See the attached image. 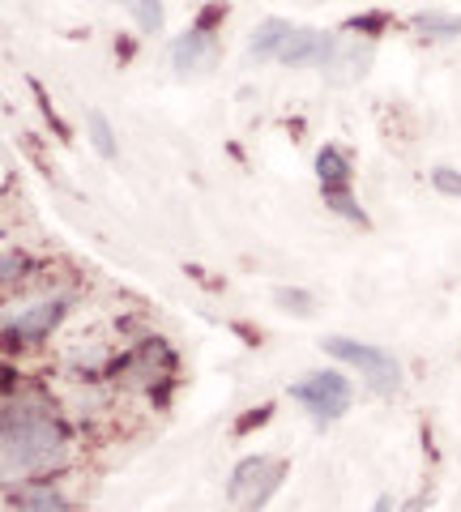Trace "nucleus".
Masks as SVG:
<instances>
[{
    "mask_svg": "<svg viewBox=\"0 0 461 512\" xmlns=\"http://www.w3.org/2000/svg\"><path fill=\"white\" fill-rule=\"evenodd\" d=\"M90 141H94V150H99L103 158H116V133H111L103 111H90Z\"/></svg>",
    "mask_w": 461,
    "mask_h": 512,
    "instance_id": "15",
    "label": "nucleus"
},
{
    "mask_svg": "<svg viewBox=\"0 0 461 512\" xmlns=\"http://www.w3.org/2000/svg\"><path fill=\"white\" fill-rule=\"evenodd\" d=\"M163 367H171V355H167V350L158 346V342H146V346H141L137 355L129 359V372H133V380H141V384L154 380L158 372H163Z\"/></svg>",
    "mask_w": 461,
    "mask_h": 512,
    "instance_id": "11",
    "label": "nucleus"
},
{
    "mask_svg": "<svg viewBox=\"0 0 461 512\" xmlns=\"http://www.w3.org/2000/svg\"><path fill=\"white\" fill-rule=\"evenodd\" d=\"M65 457V436L43 406L30 410L9 402L5 410V478L18 483L22 474H43Z\"/></svg>",
    "mask_w": 461,
    "mask_h": 512,
    "instance_id": "1",
    "label": "nucleus"
},
{
    "mask_svg": "<svg viewBox=\"0 0 461 512\" xmlns=\"http://www.w3.org/2000/svg\"><path fill=\"white\" fill-rule=\"evenodd\" d=\"M171 56H176V69H184V73L205 69V64L214 60V39L205 35V30H188L184 39H176V47H171Z\"/></svg>",
    "mask_w": 461,
    "mask_h": 512,
    "instance_id": "9",
    "label": "nucleus"
},
{
    "mask_svg": "<svg viewBox=\"0 0 461 512\" xmlns=\"http://www.w3.org/2000/svg\"><path fill=\"white\" fill-rule=\"evenodd\" d=\"M291 397L304 402L316 419H338V414H346V406H351V384L338 372H316L308 380L291 384Z\"/></svg>",
    "mask_w": 461,
    "mask_h": 512,
    "instance_id": "4",
    "label": "nucleus"
},
{
    "mask_svg": "<svg viewBox=\"0 0 461 512\" xmlns=\"http://www.w3.org/2000/svg\"><path fill=\"white\" fill-rule=\"evenodd\" d=\"M274 299L282 303L286 312H299V316H308V312H312V295H308V291H286V286H278Z\"/></svg>",
    "mask_w": 461,
    "mask_h": 512,
    "instance_id": "16",
    "label": "nucleus"
},
{
    "mask_svg": "<svg viewBox=\"0 0 461 512\" xmlns=\"http://www.w3.org/2000/svg\"><path fill=\"white\" fill-rule=\"evenodd\" d=\"M389 508H393V504L385 500V495H380V500H376V508H372V512H389Z\"/></svg>",
    "mask_w": 461,
    "mask_h": 512,
    "instance_id": "19",
    "label": "nucleus"
},
{
    "mask_svg": "<svg viewBox=\"0 0 461 512\" xmlns=\"http://www.w3.org/2000/svg\"><path fill=\"white\" fill-rule=\"evenodd\" d=\"M333 359H342V363H351L363 372V380L372 384L376 393H397V384H402V367H397V359L389 355V350H380V346H368V342H351V338H325L321 342Z\"/></svg>",
    "mask_w": 461,
    "mask_h": 512,
    "instance_id": "3",
    "label": "nucleus"
},
{
    "mask_svg": "<svg viewBox=\"0 0 461 512\" xmlns=\"http://www.w3.org/2000/svg\"><path fill=\"white\" fill-rule=\"evenodd\" d=\"M415 30H423L427 39H453V35H461V18L457 13L427 9V13H415Z\"/></svg>",
    "mask_w": 461,
    "mask_h": 512,
    "instance_id": "12",
    "label": "nucleus"
},
{
    "mask_svg": "<svg viewBox=\"0 0 461 512\" xmlns=\"http://www.w3.org/2000/svg\"><path fill=\"white\" fill-rule=\"evenodd\" d=\"M333 47H338V39L325 35V30H291V39H286L282 47V64H329Z\"/></svg>",
    "mask_w": 461,
    "mask_h": 512,
    "instance_id": "8",
    "label": "nucleus"
},
{
    "mask_svg": "<svg viewBox=\"0 0 461 512\" xmlns=\"http://www.w3.org/2000/svg\"><path fill=\"white\" fill-rule=\"evenodd\" d=\"M432 188L444 192V197H461V175L453 167H436L432 171Z\"/></svg>",
    "mask_w": 461,
    "mask_h": 512,
    "instance_id": "17",
    "label": "nucleus"
},
{
    "mask_svg": "<svg viewBox=\"0 0 461 512\" xmlns=\"http://www.w3.org/2000/svg\"><path fill=\"white\" fill-rule=\"evenodd\" d=\"M316 175H321V188H325L329 210L342 214V218H351V222H363V210H359L355 197H351V163H346V154L325 146L321 154H316Z\"/></svg>",
    "mask_w": 461,
    "mask_h": 512,
    "instance_id": "5",
    "label": "nucleus"
},
{
    "mask_svg": "<svg viewBox=\"0 0 461 512\" xmlns=\"http://www.w3.org/2000/svg\"><path fill=\"white\" fill-rule=\"evenodd\" d=\"M291 22H282V18H269V22H261L257 26V35H252V47H248V56L252 60H274V56H282V47H286V39H291Z\"/></svg>",
    "mask_w": 461,
    "mask_h": 512,
    "instance_id": "10",
    "label": "nucleus"
},
{
    "mask_svg": "<svg viewBox=\"0 0 461 512\" xmlns=\"http://www.w3.org/2000/svg\"><path fill=\"white\" fill-rule=\"evenodd\" d=\"M368 64H372V43L338 39V47H333V56L325 64V77L333 86H351V82H359V77L368 73Z\"/></svg>",
    "mask_w": 461,
    "mask_h": 512,
    "instance_id": "6",
    "label": "nucleus"
},
{
    "mask_svg": "<svg viewBox=\"0 0 461 512\" xmlns=\"http://www.w3.org/2000/svg\"><path fill=\"white\" fill-rule=\"evenodd\" d=\"M60 320H65V303L60 299H47V303H35V308H26L18 320H9L5 325V338L9 342H39V338H47Z\"/></svg>",
    "mask_w": 461,
    "mask_h": 512,
    "instance_id": "7",
    "label": "nucleus"
},
{
    "mask_svg": "<svg viewBox=\"0 0 461 512\" xmlns=\"http://www.w3.org/2000/svg\"><path fill=\"white\" fill-rule=\"evenodd\" d=\"M13 512H65V500L52 487H26L22 500H13Z\"/></svg>",
    "mask_w": 461,
    "mask_h": 512,
    "instance_id": "13",
    "label": "nucleus"
},
{
    "mask_svg": "<svg viewBox=\"0 0 461 512\" xmlns=\"http://www.w3.org/2000/svg\"><path fill=\"white\" fill-rule=\"evenodd\" d=\"M282 474L286 466L278 457H244L240 466L231 470V483H227V500L240 508V512H257L269 495L282 487Z\"/></svg>",
    "mask_w": 461,
    "mask_h": 512,
    "instance_id": "2",
    "label": "nucleus"
},
{
    "mask_svg": "<svg viewBox=\"0 0 461 512\" xmlns=\"http://www.w3.org/2000/svg\"><path fill=\"white\" fill-rule=\"evenodd\" d=\"M18 269H26V261H22L18 252H5V282L18 278Z\"/></svg>",
    "mask_w": 461,
    "mask_h": 512,
    "instance_id": "18",
    "label": "nucleus"
},
{
    "mask_svg": "<svg viewBox=\"0 0 461 512\" xmlns=\"http://www.w3.org/2000/svg\"><path fill=\"white\" fill-rule=\"evenodd\" d=\"M124 9L133 13L146 35H158V26H163V5H158V0H124Z\"/></svg>",
    "mask_w": 461,
    "mask_h": 512,
    "instance_id": "14",
    "label": "nucleus"
}]
</instances>
